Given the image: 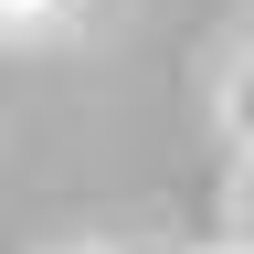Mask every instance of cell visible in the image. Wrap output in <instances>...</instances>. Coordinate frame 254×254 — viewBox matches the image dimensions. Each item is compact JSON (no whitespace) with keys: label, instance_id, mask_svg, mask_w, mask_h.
<instances>
[{"label":"cell","instance_id":"3957f363","mask_svg":"<svg viewBox=\"0 0 254 254\" xmlns=\"http://www.w3.org/2000/svg\"><path fill=\"white\" fill-rule=\"evenodd\" d=\"M53 11H64V0H11V21H21V32H32V21H53Z\"/></svg>","mask_w":254,"mask_h":254},{"label":"cell","instance_id":"7a4b0ae2","mask_svg":"<svg viewBox=\"0 0 254 254\" xmlns=\"http://www.w3.org/2000/svg\"><path fill=\"white\" fill-rule=\"evenodd\" d=\"M222 212H233V244H254V148H233V180H222Z\"/></svg>","mask_w":254,"mask_h":254},{"label":"cell","instance_id":"6da1fadb","mask_svg":"<svg viewBox=\"0 0 254 254\" xmlns=\"http://www.w3.org/2000/svg\"><path fill=\"white\" fill-rule=\"evenodd\" d=\"M222 127H233V148H254V43L233 53V74H222Z\"/></svg>","mask_w":254,"mask_h":254},{"label":"cell","instance_id":"277c9868","mask_svg":"<svg viewBox=\"0 0 254 254\" xmlns=\"http://www.w3.org/2000/svg\"><path fill=\"white\" fill-rule=\"evenodd\" d=\"M190 254H254V244H190Z\"/></svg>","mask_w":254,"mask_h":254}]
</instances>
